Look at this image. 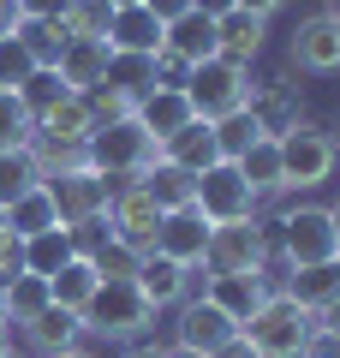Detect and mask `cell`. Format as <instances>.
I'll return each mask as SVG.
<instances>
[{"label":"cell","instance_id":"6da1fadb","mask_svg":"<svg viewBox=\"0 0 340 358\" xmlns=\"http://www.w3.org/2000/svg\"><path fill=\"white\" fill-rule=\"evenodd\" d=\"M239 334L257 346V358H304L316 346V310H304L292 293L275 287V293L239 322Z\"/></svg>","mask_w":340,"mask_h":358},{"label":"cell","instance_id":"7a4b0ae2","mask_svg":"<svg viewBox=\"0 0 340 358\" xmlns=\"http://www.w3.org/2000/svg\"><path fill=\"white\" fill-rule=\"evenodd\" d=\"M162 310L138 293V281H101L96 299L84 305V334H101V341H143L155 329Z\"/></svg>","mask_w":340,"mask_h":358},{"label":"cell","instance_id":"3957f363","mask_svg":"<svg viewBox=\"0 0 340 358\" xmlns=\"http://www.w3.org/2000/svg\"><path fill=\"white\" fill-rule=\"evenodd\" d=\"M269 251H275V233H269L257 215L215 221L209 227V251H203V275H263Z\"/></svg>","mask_w":340,"mask_h":358},{"label":"cell","instance_id":"277c9868","mask_svg":"<svg viewBox=\"0 0 340 358\" xmlns=\"http://www.w3.org/2000/svg\"><path fill=\"white\" fill-rule=\"evenodd\" d=\"M155 155H162V143L138 126V114H132V120H113V126H96V131H90V143H84V162L96 167V173H108L113 185H120V179H138Z\"/></svg>","mask_w":340,"mask_h":358},{"label":"cell","instance_id":"5b68a950","mask_svg":"<svg viewBox=\"0 0 340 358\" xmlns=\"http://www.w3.org/2000/svg\"><path fill=\"white\" fill-rule=\"evenodd\" d=\"M275 143H281V192H316V185H328V179H334L340 143L328 138V131H316L311 120L287 126Z\"/></svg>","mask_w":340,"mask_h":358},{"label":"cell","instance_id":"8992f818","mask_svg":"<svg viewBox=\"0 0 340 358\" xmlns=\"http://www.w3.org/2000/svg\"><path fill=\"white\" fill-rule=\"evenodd\" d=\"M179 90H185V102H191L197 120H221V114H233V108L251 102V66H233V60L215 54V60L191 66V72L179 78Z\"/></svg>","mask_w":340,"mask_h":358},{"label":"cell","instance_id":"52a82bcc","mask_svg":"<svg viewBox=\"0 0 340 358\" xmlns=\"http://www.w3.org/2000/svg\"><path fill=\"white\" fill-rule=\"evenodd\" d=\"M54 197V209H60V227H90V221H108V203H113V179L96 173L90 162L78 167H60V173L42 179Z\"/></svg>","mask_w":340,"mask_h":358},{"label":"cell","instance_id":"ba28073f","mask_svg":"<svg viewBox=\"0 0 340 358\" xmlns=\"http://www.w3.org/2000/svg\"><path fill=\"white\" fill-rule=\"evenodd\" d=\"M162 215L167 209L155 203L150 192H143L138 179H120V185H113V203H108V233L120 245H132V251H155V233H162Z\"/></svg>","mask_w":340,"mask_h":358},{"label":"cell","instance_id":"9c48e42d","mask_svg":"<svg viewBox=\"0 0 340 358\" xmlns=\"http://www.w3.org/2000/svg\"><path fill=\"white\" fill-rule=\"evenodd\" d=\"M281 257H287L292 268L340 257L334 221H328V203H299V209H287V215H281Z\"/></svg>","mask_w":340,"mask_h":358},{"label":"cell","instance_id":"30bf717a","mask_svg":"<svg viewBox=\"0 0 340 358\" xmlns=\"http://www.w3.org/2000/svg\"><path fill=\"white\" fill-rule=\"evenodd\" d=\"M197 209L209 227L215 221H239V215H257V192L245 185V173L233 162H215L197 173Z\"/></svg>","mask_w":340,"mask_h":358},{"label":"cell","instance_id":"8fae6325","mask_svg":"<svg viewBox=\"0 0 340 358\" xmlns=\"http://www.w3.org/2000/svg\"><path fill=\"white\" fill-rule=\"evenodd\" d=\"M239 334V322L227 317L215 299H203V293H185L173 305V346H197V352H215V346H227Z\"/></svg>","mask_w":340,"mask_h":358},{"label":"cell","instance_id":"7c38bea8","mask_svg":"<svg viewBox=\"0 0 340 358\" xmlns=\"http://www.w3.org/2000/svg\"><path fill=\"white\" fill-rule=\"evenodd\" d=\"M287 60L299 72H340V13L323 6V13L299 18V30L287 42Z\"/></svg>","mask_w":340,"mask_h":358},{"label":"cell","instance_id":"4fadbf2b","mask_svg":"<svg viewBox=\"0 0 340 358\" xmlns=\"http://www.w3.org/2000/svg\"><path fill=\"white\" fill-rule=\"evenodd\" d=\"M203 60H215V18L191 6V13L173 18L167 36H162V78H167V72L185 78L191 66H203Z\"/></svg>","mask_w":340,"mask_h":358},{"label":"cell","instance_id":"5bb4252c","mask_svg":"<svg viewBox=\"0 0 340 358\" xmlns=\"http://www.w3.org/2000/svg\"><path fill=\"white\" fill-rule=\"evenodd\" d=\"M155 251L173 257V263L185 268H203V251H209V221H203V209H167L162 215V233H155Z\"/></svg>","mask_w":340,"mask_h":358},{"label":"cell","instance_id":"9a60e30c","mask_svg":"<svg viewBox=\"0 0 340 358\" xmlns=\"http://www.w3.org/2000/svg\"><path fill=\"white\" fill-rule=\"evenodd\" d=\"M191 275H197V268L173 263V257H162V251H143V257H138V275H132V281H138V293L150 299L155 310H173L179 299L191 293Z\"/></svg>","mask_w":340,"mask_h":358},{"label":"cell","instance_id":"2e32d148","mask_svg":"<svg viewBox=\"0 0 340 358\" xmlns=\"http://www.w3.org/2000/svg\"><path fill=\"white\" fill-rule=\"evenodd\" d=\"M90 131H96V120H90V102L78 96V90L60 96V102L36 120V143H54V150H84Z\"/></svg>","mask_w":340,"mask_h":358},{"label":"cell","instance_id":"e0dca14e","mask_svg":"<svg viewBox=\"0 0 340 358\" xmlns=\"http://www.w3.org/2000/svg\"><path fill=\"white\" fill-rule=\"evenodd\" d=\"M162 36H167V24L150 13V6H113V24H108V48H120V54H162Z\"/></svg>","mask_w":340,"mask_h":358},{"label":"cell","instance_id":"ac0fdd59","mask_svg":"<svg viewBox=\"0 0 340 358\" xmlns=\"http://www.w3.org/2000/svg\"><path fill=\"white\" fill-rule=\"evenodd\" d=\"M24 341L36 358H54V352H72V346H84V317L66 305H48L42 317L24 322Z\"/></svg>","mask_w":340,"mask_h":358},{"label":"cell","instance_id":"d6986e66","mask_svg":"<svg viewBox=\"0 0 340 358\" xmlns=\"http://www.w3.org/2000/svg\"><path fill=\"white\" fill-rule=\"evenodd\" d=\"M263 30H269V18H257V13H221L215 18V54L221 60H233V66H251L257 54H263Z\"/></svg>","mask_w":340,"mask_h":358},{"label":"cell","instance_id":"ffe728a7","mask_svg":"<svg viewBox=\"0 0 340 358\" xmlns=\"http://www.w3.org/2000/svg\"><path fill=\"white\" fill-rule=\"evenodd\" d=\"M132 114H138V126L150 131L155 143H167V138H173L179 126H185V120H197V114H191V102H185V90H179V84H155L150 96H143V102L132 108Z\"/></svg>","mask_w":340,"mask_h":358},{"label":"cell","instance_id":"44dd1931","mask_svg":"<svg viewBox=\"0 0 340 358\" xmlns=\"http://www.w3.org/2000/svg\"><path fill=\"white\" fill-rule=\"evenodd\" d=\"M101 84L120 90V96L138 108L155 84H167V78H162V54H120V48H113V54H108V78H101Z\"/></svg>","mask_w":340,"mask_h":358},{"label":"cell","instance_id":"7402d4cb","mask_svg":"<svg viewBox=\"0 0 340 358\" xmlns=\"http://www.w3.org/2000/svg\"><path fill=\"white\" fill-rule=\"evenodd\" d=\"M138 185H143L162 209H191V203H197V173H191V167H179V162H167V155H155V162L143 167Z\"/></svg>","mask_w":340,"mask_h":358},{"label":"cell","instance_id":"603a6c76","mask_svg":"<svg viewBox=\"0 0 340 358\" xmlns=\"http://www.w3.org/2000/svg\"><path fill=\"white\" fill-rule=\"evenodd\" d=\"M108 42H90V36H72L66 42V54H60V66H54V72H60V84L66 90H78V96H84V90H96L101 78H108Z\"/></svg>","mask_w":340,"mask_h":358},{"label":"cell","instance_id":"cb8c5ba5","mask_svg":"<svg viewBox=\"0 0 340 358\" xmlns=\"http://www.w3.org/2000/svg\"><path fill=\"white\" fill-rule=\"evenodd\" d=\"M203 299H215L233 322H245L269 299V281L263 275H203Z\"/></svg>","mask_w":340,"mask_h":358},{"label":"cell","instance_id":"d4e9b609","mask_svg":"<svg viewBox=\"0 0 340 358\" xmlns=\"http://www.w3.org/2000/svg\"><path fill=\"white\" fill-rule=\"evenodd\" d=\"M281 293H292L304 310L334 305V299H340V257H328V263H304V268H287Z\"/></svg>","mask_w":340,"mask_h":358},{"label":"cell","instance_id":"484cf974","mask_svg":"<svg viewBox=\"0 0 340 358\" xmlns=\"http://www.w3.org/2000/svg\"><path fill=\"white\" fill-rule=\"evenodd\" d=\"M162 155H167V162H179V167H191V173L215 167V162H221V143H215V126H209V120H185V126H179L173 138L162 143Z\"/></svg>","mask_w":340,"mask_h":358},{"label":"cell","instance_id":"4316f807","mask_svg":"<svg viewBox=\"0 0 340 358\" xmlns=\"http://www.w3.org/2000/svg\"><path fill=\"white\" fill-rule=\"evenodd\" d=\"M0 215H6V227H13L18 239H36V233L60 227V209H54L48 185H30V192H24V197H13V203L0 209Z\"/></svg>","mask_w":340,"mask_h":358},{"label":"cell","instance_id":"83f0119b","mask_svg":"<svg viewBox=\"0 0 340 358\" xmlns=\"http://www.w3.org/2000/svg\"><path fill=\"white\" fill-rule=\"evenodd\" d=\"M96 287H101V275H96V263H90V257H72L66 268H54V275H48V293H54V305L78 310V317H84V305L96 299Z\"/></svg>","mask_w":340,"mask_h":358},{"label":"cell","instance_id":"f1b7e54d","mask_svg":"<svg viewBox=\"0 0 340 358\" xmlns=\"http://www.w3.org/2000/svg\"><path fill=\"white\" fill-rule=\"evenodd\" d=\"M233 167L245 173V185L257 192V203L281 192V143H275V138H257V143H251V150H245Z\"/></svg>","mask_w":340,"mask_h":358},{"label":"cell","instance_id":"f546056e","mask_svg":"<svg viewBox=\"0 0 340 358\" xmlns=\"http://www.w3.org/2000/svg\"><path fill=\"white\" fill-rule=\"evenodd\" d=\"M13 36L30 48V60H36V66H60L66 42H72V36H66V18H18Z\"/></svg>","mask_w":340,"mask_h":358},{"label":"cell","instance_id":"4dcf8cb0","mask_svg":"<svg viewBox=\"0 0 340 358\" xmlns=\"http://www.w3.org/2000/svg\"><path fill=\"white\" fill-rule=\"evenodd\" d=\"M257 114V126L269 131V138H281L287 126H299V102H292V90L287 84H269V90H257L251 84V102H245Z\"/></svg>","mask_w":340,"mask_h":358},{"label":"cell","instance_id":"1f68e13d","mask_svg":"<svg viewBox=\"0 0 340 358\" xmlns=\"http://www.w3.org/2000/svg\"><path fill=\"white\" fill-rule=\"evenodd\" d=\"M72 233L66 227H48V233H36V239H24V275H42V281H48L54 268H66L72 263Z\"/></svg>","mask_w":340,"mask_h":358},{"label":"cell","instance_id":"d6a6232c","mask_svg":"<svg viewBox=\"0 0 340 358\" xmlns=\"http://www.w3.org/2000/svg\"><path fill=\"white\" fill-rule=\"evenodd\" d=\"M209 126H215V143H221V162H239V155L251 150L257 138H269V131L257 126V114H251V108H233V114L209 120Z\"/></svg>","mask_w":340,"mask_h":358},{"label":"cell","instance_id":"836d02e7","mask_svg":"<svg viewBox=\"0 0 340 358\" xmlns=\"http://www.w3.org/2000/svg\"><path fill=\"white\" fill-rule=\"evenodd\" d=\"M48 305H54V293H48V281H42V275H13V281H6V322H18V329H24V322L42 317Z\"/></svg>","mask_w":340,"mask_h":358},{"label":"cell","instance_id":"e575fe53","mask_svg":"<svg viewBox=\"0 0 340 358\" xmlns=\"http://www.w3.org/2000/svg\"><path fill=\"white\" fill-rule=\"evenodd\" d=\"M30 185H42V167L30 150H0V209L13 203V197H24Z\"/></svg>","mask_w":340,"mask_h":358},{"label":"cell","instance_id":"d590c367","mask_svg":"<svg viewBox=\"0 0 340 358\" xmlns=\"http://www.w3.org/2000/svg\"><path fill=\"white\" fill-rule=\"evenodd\" d=\"M60 96H72V90L60 84V72H54V66H36V72L18 84V102H24V114H30V120H42L54 102H60Z\"/></svg>","mask_w":340,"mask_h":358},{"label":"cell","instance_id":"8d00e7d4","mask_svg":"<svg viewBox=\"0 0 340 358\" xmlns=\"http://www.w3.org/2000/svg\"><path fill=\"white\" fill-rule=\"evenodd\" d=\"M36 143V120L24 114L18 90H0V150H30Z\"/></svg>","mask_w":340,"mask_h":358},{"label":"cell","instance_id":"74e56055","mask_svg":"<svg viewBox=\"0 0 340 358\" xmlns=\"http://www.w3.org/2000/svg\"><path fill=\"white\" fill-rule=\"evenodd\" d=\"M108 24H113V0H72L66 6V36L108 42Z\"/></svg>","mask_w":340,"mask_h":358},{"label":"cell","instance_id":"f35d334b","mask_svg":"<svg viewBox=\"0 0 340 358\" xmlns=\"http://www.w3.org/2000/svg\"><path fill=\"white\" fill-rule=\"evenodd\" d=\"M90 263H96L101 281H132V275H138V251H132V245H120L113 233L96 245V251H90Z\"/></svg>","mask_w":340,"mask_h":358},{"label":"cell","instance_id":"ab89813d","mask_svg":"<svg viewBox=\"0 0 340 358\" xmlns=\"http://www.w3.org/2000/svg\"><path fill=\"white\" fill-rule=\"evenodd\" d=\"M30 72H36L30 48H24V42L13 36V30H6V36H0V90H18V84L30 78Z\"/></svg>","mask_w":340,"mask_h":358},{"label":"cell","instance_id":"60d3db41","mask_svg":"<svg viewBox=\"0 0 340 358\" xmlns=\"http://www.w3.org/2000/svg\"><path fill=\"white\" fill-rule=\"evenodd\" d=\"M84 102H90V120H96V126H113V120H132V102L120 96V90H108V84L84 90Z\"/></svg>","mask_w":340,"mask_h":358},{"label":"cell","instance_id":"b9f144b4","mask_svg":"<svg viewBox=\"0 0 340 358\" xmlns=\"http://www.w3.org/2000/svg\"><path fill=\"white\" fill-rule=\"evenodd\" d=\"M13 275H24V239H18V233L6 227V215H0V287L13 281Z\"/></svg>","mask_w":340,"mask_h":358},{"label":"cell","instance_id":"7bdbcfd3","mask_svg":"<svg viewBox=\"0 0 340 358\" xmlns=\"http://www.w3.org/2000/svg\"><path fill=\"white\" fill-rule=\"evenodd\" d=\"M72 0H18V18H66Z\"/></svg>","mask_w":340,"mask_h":358},{"label":"cell","instance_id":"ee69618b","mask_svg":"<svg viewBox=\"0 0 340 358\" xmlns=\"http://www.w3.org/2000/svg\"><path fill=\"white\" fill-rule=\"evenodd\" d=\"M316 341H340V299L316 310Z\"/></svg>","mask_w":340,"mask_h":358},{"label":"cell","instance_id":"f6af8a7d","mask_svg":"<svg viewBox=\"0 0 340 358\" xmlns=\"http://www.w3.org/2000/svg\"><path fill=\"white\" fill-rule=\"evenodd\" d=\"M143 6H150L162 24H173V18H185V13H191V0H143Z\"/></svg>","mask_w":340,"mask_h":358},{"label":"cell","instance_id":"bcb514c9","mask_svg":"<svg viewBox=\"0 0 340 358\" xmlns=\"http://www.w3.org/2000/svg\"><path fill=\"white\" fill-rule=\"evenodd\" d=\"M209 358H257V346L245 341V334H233V341H227V346H215Z\"/></svg>","mask_w":340,"mask_h":358},{"label":"cell","instance_id":"7dc6e473","mask_svg":"<svg viewBox=\"0 0 340 358\" xmlns=\"http://www.w3.org/2000/svg\"><path fill=\"white\" fill-rule=\"evenodd\" d=\"M233 6H239V13H257V18H275L287 0H233Z\"/></svg>","mask_w":340,"mask_h":358},{"label":"cell","instance_id":"c3c4849f","mask_svg":"<svg viewBox=\"0 0 340 358\" xmlns=\"http://www.w3.org/2000/svg\"><path fill=\"white\" fill-rule=\"evenodd\" d=\"M197 13H209V18H221V13H233V0H191Z\"/></svg>","mask_w":340,"mask_h":358},{"label":"cell","instance_id":"681fc988","mask_svg":"<svg viewBox=\"0 0 340 358\" xmlns=\"http://www.w3.org/2000/svg\"><path fill=\"white\" fill-rule=\"evenodd\" d=\"M13 24H18V0H0V36H6Z\"/></svg>","mask_w":340,"mask_h":358},{"label":"cell","instance_id":"f907efd6","mask_svg":"<svg viewBox=\"0 0 340 358\" xmlns=\"http://www.w3.org/2000/svg\"><path fill=\"white\" fill-rule=\"evenodd\" d=\"M304 358H340V341H316V346H311Z\"/></svg>","mask_w":340,"mask_h":358},{"label":"cell","instance_id":"816d5d0a","mask_svg":"<svg viewBox=\"0 0 340 358\" xmlns=\"http://www.w3.org/2000/svg\"><path fill=\"white\" fill-rule=\"evenodd\" d=\"M162 358H209V352H197V346H162Z\"/></svg>","mask_w":340,"mask_h":358},{"label":"cell","instance_id":"f5cc1de1","mask_svg":"<svg viewBox=\"0 0 340 358\" xmlns=\"http://www.w3.org/2000/svg\"><path fill=\"white\" fill-rule=\"evenodd\" d=\"M328 221H334V245H340V197L328 203Z\"/></svg>","mask_w":340,"mask_h":358},{"label":"cell","instance_id":"db71d44e","mask_svg":"<svg viewBox=\"0 0 340 358\" xmlns=\"http://www.w3.org/2000/svg\"><path fill=\"white\" fill-rule=\"evenodd\" d=\"M6 346H13V322L0 317V352H6Z\"/></svg>","mask_w":340,"mask_h":358},{"label":"cell","instance_id":"11a10c76","mask_svg":"<svg viewBox=\"0 0 340 358\" xmlns=\"http://www.w3.org/2000/svg\"><path fill=\"white\" fill-rule=\"evenodd\" d=\"M54 358H96V352H84V346H72V352H54Z\"/></svg>","mask_w":340,"mask_h":358},{"label":"cell","instance_id":"9f6ffc18","mask_svg":"<svg viewBox=\"0 0 340 358\" xmlns=\"http://www.w3.org/2000/svg\"><path fill=\"white\" fill-rule=\"evenodd\" d=\"M132 358H162V346H143V352H132Z\"/></svg>","mask_w":340,"mask_h":358},{"label":"cell","instance_id":"6f0895ef","mask_svg":"<svg viewBox=\"0 0 340 358\" xmlns=\"http://www.w3.org/2000/svg\"><path fill=\"white\" fill-rule=\"evenodd\" d=\"M0 317H6V287H0Z\"/></svg>","mask_w":340,"mask_h":358},{"label":"cell","instance_id":"680465c9","mask_svg":"<svg viewBox=\"0 0 340 358\" xmlns=\"http://www.w3.org/2000/svg\"><path fill=\"white\" fill-rule=\"evenodd\" d=\"M113 6H138V0H113Z\"/></svg>","mask_w":340,"mask_h":358},{"label":"cell","instance_id":"91938a15","mask_svg":"<svg viewBox=\"0 0 340 358\" xmlns=\"http://www.w3.org/2000/svg\"><path fill=\"white\" fill-rule=\"evenodd\" d=\"M0 358H18V352H13V346H6V352H0Z\"/></svg>","mask_w":340,"mask_h":358},{"label":"cell","instance_id":"94428289","mask_svg":"<svg viewBox=\"0 0 340 358\" xmlns=\"http://www.w3.org/2000/svg\"><path fill=\"white\" fill-rule=\"evenodd\" d=\"M334 143H340V138H334Z\"/></svg>","mask_w":340,"mask_h":358}]
</instances>
